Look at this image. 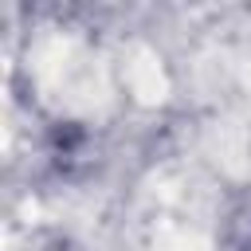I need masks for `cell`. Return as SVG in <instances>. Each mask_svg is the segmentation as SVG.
<instances>
[{
    "instance_id": "cell-1",
    "label": "cell",
    "mask_w": 251,
    "mask_h": 251,
    "mask_svg": "<svg viewBox=\"0 0 251 251\" xmlns=\"http://www.w3.org/2000/svg\"><path fill=\"white\" fill-rule=\"evenodd\" d=\"M129 86H133V94H137L141 102H161L165 90H169V78H165L161 63L141 51V55L129 63Z\"/></svg>"
}]
</instances>
